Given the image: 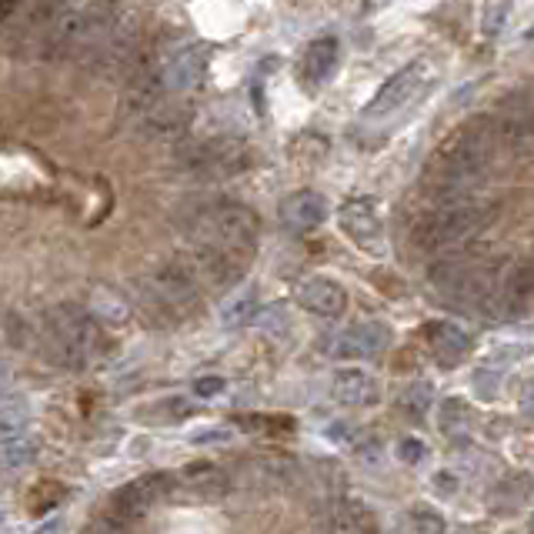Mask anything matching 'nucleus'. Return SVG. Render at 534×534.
Segmentation results:
<instances>
[{
	"mask_svg": "<svg viewBox=\"0 0 534 534\" xmlns=\"http://www.w3.org/2000/svg\"><path fill=\"white\" fill-rule=\"evenodd\" d=\"M27 398L21 394H7L4 398V414H0V421H4V438H17V434H27Z\"/></svg>",
	"mask_w": 534,
	"mask_h": 534,
	"instance_id": "22",
	"label": "nucleus"
},
{
	"mask_svg": "<svg viewBox=\"0 0 534 534\" xmlns=\"http://www.w3.org/2000/svg\"><path fill=\"white\" fill-rule=\"evenodd\" d=\"M428 74H431L428 61H411L408 67H401V71L388 77V84L374 94V101L364 107L361 117H368V121H384V117L398 114L401 107L411 104V97L421 91V84L428 81Z\"/></svg>",
	"mask_w": 534,
	"mask_h": 534,
	"instance_id": "7",
	"label": "nucleus"
},
{
	"mask_svg": "<svg viewBox=\"0 0 534 534\" xmlns=\"http://www.w3.org/2000/svg\"><path fill=\"white\" fill-rule=\"evenodd\" d=\"M44 341L47 354L67 371H84L94 361H101L107 354V334L101 324L94 321V314L81 311L77 304H61L47 314L44 324Z\"/></svg>",
	"mask_w": 534,
	"mask_h": 534,
	"instance_id": "3",
	"label": "nucleus"
},
{
	"mask_svg": "<svg viewBox=\"0 0 534 534\" xmlns=\"http://www.w3.org/2000/svg\"><path fill=\"white\" fill-rule=\"evenodd\" d=\"M34 438L31 434H17V438H4V468L14 471L21 468V464L34 461Z\"/></svg>",
	"mask_w": 534,
	"mask_h": 534,
	"instance_id": "25",
	"label": "nucleus"
},
{
	"mask_svg": "<svg viewBox=\"0 0 534 534\" xmlns=\"http://www.w3.org/2000/svg\"><path fill=\"white\" fill-rule=\"evenodd\" d=\"M84 534H124V521L114 518V514L107 511V514H101V518L87 521L84 524Z\"/></svg>",
	"mask_w": 534,
	"mask_h": 534,
	"instance_id": "28",
	"label": "nucleus"
},
{
	"mask_svg": "<svg viewBox=\"0 0 534 534\" xmlns=\"http://www.w3.org/2000/svg\"><path fill=\"white\" fill-rule=\"evenodd\" d=\"M474 424V408L464 398H444L441 408H438V428L441 434H448V438H461V434H468Z\"/></svg>",
	"mask_w": 534,
	"mask_h": 534,
	"instance_id": "20",
	"label": "nucleus"
},
{
	"mask_svg": "<svg viewBox=\"0 0 534 534\" xmlns=\"http://www.w3.org/2000/svg\"><path fill=\"white\" fill-rule=\"evenodd\" d=\"M298 301L304 311L318 314V318H341L344 308H348V294L334 278H324V274H314V278L298 284Z\"/></svg>",
	"mask_w": 534,
	"mask_h": 534,
	"instance_id": "15",
	"label": "nucleus"
},
{
	"mask_svg": "<svg viewBox=\"0 0 534 534\" xmlns=\"http://www.w3.org/2000/svg\"><path fill=\"white\" fill-rule=\"evenodd\" d=\"M207 64H211V51L207 44H184L164 61V91H194L204 81Z\"/></svg>",
	"mask_w": 534,
	"mask_h": 534,
	"instance_id": "11",
	"label": "nucleus"
},
{
	"mask_svg": "<svg viewBox=\"0 0 534 534\" xmlns=\"http://www.w3.org/2000/svg\"><path fill=\"white\" fill-rule=\"evenodd\" d=\"M498 388H501V374L498 371L484 368V371L474 374V391H478L481 401H494V398H498Z\"/></svg>",
	"mask_w": 534,
	"mask_h": 534,
	"instance_id": "26",
	"label": "nucleus"
},
{
	"mask_svg": "<svg viewBox=\"0 0 534 534\" xmlns=\"http://www.w3.org/2000/svg\"><path fill=\"white\" fill-rule=\"evenodd\" d=\"M391 344V331L388 324L381 321H358L351 328H344L338 338H334L331 354L338 361H371L381 358Z\"/></svg>",
	"mask_w": 534,
	"mask_h": 534,
	"instance_id": "10",
	"label": "nucleus"
},
{
	"mask_svg": "<svg viewBox=\"0 0 534 534\" xmlns=\"http://www.w3.org/2000/svg\"><path fill=\"white\" fill-rule=\"evenodd\" d=\"M328 434H331L334 444H348V448H354V444H358V438H361L358 428H354L351 421H334V428Z\"/></svg>",
	"mask_w": 534,
	"mask_h": 534,
	"instance_id": "30",
	"label": "nucleus"
},
{
	"mask_svg": "<svg viewBox=\"0 0 534 534\" xmlns=\"http://www.w3.org/2000/svg\"><path fill=\"white\" fill-rule=\"evenodd\" d=\"M257 308H261V298H257V291L254 288H241V291L231 294V298L224 301L221 324H224V328H241V324L261 318V311H257Z\"/></svg>",
	"mask_w": 534,
	"mask_h": 534,
	"instance_id": "19",
	"label": "nucleus"
},
{
	"mask_svg": "<svg viewBox=\"0 0 534 534\" xmlns=\"http://www.w3.org/2000/svg\"><path fill=\"white\" fill-rule=\"evenodd\" d=\"M424 341H428L431 358L441 368H458V364L471 354V334L451 321H434L424 328Z\"/></svg>",
	"mask_w": 534,
	"mask_h": 534,
	"instance_id": "14",
	"label": "nucleus"
},
{
	"mask_svg": "<svg viewBox=\"0 0 534 534\" xmlns=\"http://www.w3.org/2000/svg\"><path fill=\"white\" fill-rule=\"evenodd\" d=\"M191 167L201 177H227L244 167V151L234 141H211L191 157Z\"/></svg>",
	"mask_w": 534,
	"mask_h": 534,
	"instance_id": "18",
	"label": "nucleus"
},
{
	"mask_svg": "<svg viewBox=\"0 0 534 534\" xmlns=\"http://www.w3.org/2000/svg\"><path fill=\"white\" fill-rule=\"evenodd\" d=\"M434 488H438L441 494H454V491H458V481H454V474L438 471V474H434Z\"/></svg>",
	"mask_w": 534,
	"mask_h": 534,
	"instance_id": "33",
	"label": "nucleus"
},
{
	"mask_svg": "<svg viewBox=\"0 0 534 534\" xmlns=\"http://www.w3.org/2000/svg\"><path fill=\"white\" fill-rule=\"evenodd\" d=\"M338 221L354 247H361L368 254L384 251V221H381L378 201H371V197H351V201L341 204Z\"/></svg>",
	"mask_w": 534,
	"mask_h": 534,
	"instance_id": "8",
	"label": "nucleus"
},
{
	"mask_svg": "<svg viewBox=\"0 0 534 534\" xmlns=\"http://www.w3.org/2000/svg\"><path fill=\"white\" fill-rule=\"evenodd\" d=\"M91 304H94V318H104V321H114V324L127 321V301L117 291L97 288Z\"/></svg>",
	"mask_w": 534,
	"mask_h": 534,
	"instance_id": "23",
	"label": "nucleus"
},
{
	"mask_svg": "<svg viewBox=\"0 0 534 534\" xmlns=\"http://www.w3.org/2000/svg\"><path fill=\"white\" fill-rule=\"evenodd\" d=\"M171 491V474H144V478H134L131 484H124L121 491H114L111 498V514L114 518L137 521L144 518L154 504H161Z\"/></svg>",
	"mask_w": 534,
	"mask_h": 534,
	"instance_id": "9",
	"label": "nucleus"
},
{
	"mask_svg": "<svg viewBox=\"0 0 534 534\" xmlns=\"http://www.w3.org/2000/svg\"><path fill=\"white\" fill-rule=\"evenodd\" d=\"M224 388H227L224 378H197L194 381V394H197V398H217V394H221Z\"/></svg>",
	"mask_w": 534,
	"mask_h": 534,
	"instance_id": "31",
	"label": "nucleus"
},
{
	"mask_svg": "<svg viewBox=\"0 0 534 534\" xmlns=\"http://www.w3.org/2000/svg\"><path fill=\"white\" fill-rule=\"evenodd\" d=\"M431 401H434V388L428 381H414L398 394V408L408 414V418H424V414L431 411Z\"/></svg>",
	"mask_w": 534,
	"mask_h": 534,
	"instance_id": "21",
	"label": "nucleus"
},
{
	"mask_svg": "<svg viewBox=\"0 0 534 534\" xmlns=\"http://www.w3.org/2000/svg\"><path fill=\"white\" fill-rule=\"evenodd\" d=\"M197 288H201V281H197L191 264H164L161 271L141 281V301L151 314L181 318V314L194 311Z\"/></svg>",
	"mask_w": 534,
	"mask_h": 534,
	"instance_id": "6",
	"label": "nucleus"
},
{
	"mask_svg": "<svg viewBox=\"0 0 534 534\" xmlns=\"http://www.w3.org/2000/svg\"><path fill=\"white\" fill-rule=\"evenodd\" d=\"M444 531H448V524L431 508H411L408 518H404V534H444Z\"/></svg>",
	"mask_w": 534,
	"mask_h": 534,
	"instance_id": "24",
	"label": "nucleus"
},
{
	"mask_svg": "<svg viewBox=\"0 0 534 534\" xmlns=\"http://www.w3.org/2000/svg\"><path fill=\"white\" fill-rule=\"evenodd\" d=\"M194 247V274L211 288H231L241 281L257 251V217L251 207L214 201L187 221Z\"/></svg>",
	"mask_w": 534,
	"mask_h": 534,
	"instance_id": "1",
	"label": "nucleus"
},
{
	"mask_svg": "<svg viewBox=\"0 0 534 534\" xmlns=\"http://www.w3.org/2000/svg\"><path fill=\"white\" fill-rule=\"evenodd\" d=\"M531 534H534V514H531Z\"/></svg>",
	"mask_w": 534,
	"mask_h": 534,
	"instance_id": "37",
	"label": "nucleus"
},
{
	"mask_svg": "<svg viewBox=\"0 0 534 534\" xmlns=\"http://www.w3.org/2000/svg\"><path fill=\"white\" fill-rule=\"evenodd\" d=\"M521 411L528 414V418L534 421V381L528 384V388H524V398H521Z\"/></svg>",
	"mask_w": 534,
	"mask_h": 534,
	"instance_id": "34",
	"label": "nucleus"
},
{
	"mask_svg": "<svg viewBox=\"0 0 534 534\" xmlns=\"http://www.w3.org/2000/svg\"><path fill=\"white\" fill-rule=\"evenodd\" d=\"M524 41H534V27H528V34H524Z\"/></svg>",
	"mask_w": 534,
	"mask_h": 534,
	"instance_id": "36",
	"label": "nucleus"
},
{
	"mask_svg": "<svg viewBox=\"0 0 534 534\" xmlns=\"http://www.w3.org/2000/svg\"><path fill=\"white\" fill-rule=\"evenodd\" d=\"M328 214H331L328 197L318 191H294L278 207V217L288 231H311V227L328 221Z\"/></svg>",
	"mask_w": 534,
	"mask_h": 534,
	"instance_id": "13",
	"label": "nucleus"
},
{
	"mask_svg": "<svg viewBox=\"0 0 534 534\" xmlns=\"http://www.w3.org/2000/svg\"><path fill=\"white\" fill-rule=\"evenodd\" d=\"M61 528H64V521H47V524H41V531H37V534H61Z\"/></svg>",
	"mask_w": 534,
	"mask_h": 534,
	"instance_id": "35",
	"label": "nucleus"
},
{
	"mask_svg": "<svg viewBox=\"0 0 534 534\" xmlns=\"http://www.w3.org/2000/svg\"><path fill=\"white\" fill-rule=\"evenodd\" d=\"M504 274L508 267L501 261H488V257H471V254H454L448 261L431 267V284L438 288L444 298L464 308L484 311L498 298Z\"/></svg>",
	"mask_w": 534,
	"mask_h": 534,
	"instance_id": "4",
	"label": "nucleus"
},
{
	"mask_svg": "<svg viewBox=\"0 0 534 534\" xmlns=\"http://www.w3.org/2000/svg\"><path fill=\"white\" fill-rule=\"evenodd\" d=\"M318 534H381V531H378V518L361 501L344 498L321 518Z\"/></svg>",
	"mask_w": 534,
	"mask_h": 534,
	"instance_id": "17",
	"label": "nucleus"
},
{
	"mask_svg": "<svg viewBox=\"0 0 534 534\" xmlns=\"http://www.w3.org/2000/svg\"><path fill=\"white\" fill-rule=\"evenodd\" d=\"M494 151H498V131L488 121H471L458 127L428 157L421 171V191L438 204L461 201L491 171Z\"/></svg>",
	"mask_w": 534,
	"mask_h": 534,
	"instance_id": "2",
	"label": "nucleus"
},
{
	"mask_svg": "<svg viewBox=\"0 0 534 534\" xmlns=\"http://www.w3.org/2000/svg\"><path fill=\"white\" fill-rule=\"evenodd\" d=\"M338 67H341V44L334 41V37H321V41L304 47V54H301V67H298L301 84L308 87V91H318V87L331 84Z\"/></svg>",
	"mask_w": 534,
	"mask_h": 534,
	"instance_id": "12",
	"label": "nucleus"
},
{
	"mask_svg": "<svg viewBox=\"0 0 534 534\" xmlns=\"http://www.w3.org/2000/svg\"><path fill=\"white\" fill-rule=\"evenodd\" d=\"M511 7L508 4H488L484 7V34H498L501 24L508 21Z\"/></svg>",
	"mask_w": 534,
	"mask_h": 534,
	"instance_id": "29",
	"label": "nucleus"
},
{
	"mask_svg": "<svg viewBox=\"0 0 534 534\" xmlns=\"http://www.w3.org/2000/svg\"><path fill=\"white\" fill-rule=\"evenodd\" d=\"M331 398L344 408H371L381 401V384L361 368H341L331 381Z\"/></svg>",
	"mask_w": 534,
	"mask_h": 534,
	"instance_id": "16",
	"label": "nucleus"
},
{
	"mask_svg": "<svg viewBox=\"0 0 534 534\" xmlns=\"http://www.w3.org/2000/svg\"><path fill=\"white\" fill-rule=\"evenodd\" d=\"M398 458L404 464H421L424 458H428V444L418 441V438H401L398 441Z\"/></svg>",
	"mask_w": 534,
	"mask_h": 534,
	"instance_id": "27",
	"label": "nucleus"
},
{
	"mask_svg": "<svg viewBox=\"0 0 534 534\" xmlns=\"http://www.w3.org/2000/svg\"><path fill=\"white\" fill-rule=\"evenodd\" d=\"M491 217L494 207L484 201H471V197L438 204L428 214H421V221L414 224V247H421V251H448V247H458L468 237L484 231L491 224Z\"/></svg>",
	"mask_w": 534,
	"mask_h": 534,
	"instance_id": "5",
	"label": "nucleus"
},
{
	"mask_svg": "<svg viewBox=\"0 0 534 534\" xmlns=\"http://www.w3.org/2000/svg\"><path fill=\"white\" fill-rule=\"evenodd\" d=\"M191 441L194 444H224V441H231V431H194Z\"/></svg>",
	"mask_w": 534,
	"mask_h": 534,
	"instance_id": "32",
	"label": "nucleus"
}]
</instances>
